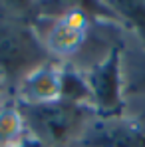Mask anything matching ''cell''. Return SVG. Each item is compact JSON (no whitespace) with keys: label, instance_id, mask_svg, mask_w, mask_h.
Instances as JSON below:
<instances>
[{"label":"cell","instance_id":"obj_1","mask_svg":"<svg viewBox=\"0 0 145 147\" xmlns=\"http://www.w3.org/2000/svg\"><path fill=\"white\" fill-rule=\"evenodd\" d=\"M30 14L50 58L80 72L125 46L123 30L103 2L30 4Z\"/></svg>","mask_w":145,"mask_h":147},{"label":"cell","instance_id":"obj_2","mask_svg":"<svg viewBox=\"0 0 145 147\" xmlns=\"http://www.w3.org/2000/svg\"><path fill=\"white\" fill-rule=\"evenodd\" d=\"M50 60L32 24L30 6L22 2L0 4V76L8 84L12 98L26 78Z\"/></svg>","mask_w":145,"mask_h":147},{"label":"cell","instance_id":"obj_3","mask_svg":"<svg viewBox=\"0 0 145 147\" xmlns=\"http://www.w3.org/2000/svg\"><path fill=\"white\" fill-rule=\"evenodd\" d=\"M18 107L28 135L42 147H76L86 127L97 115L90 105L62 99L50 103H18Z\"/></svg>","mask_w":145,"mask_h":147},{"label":"cell","instance_id":"obj_4","mask_svg":"<svg viewBox=\"0 0 145 147\" xmlns=\"http://www.w3.org/2000/svg\"><path fill=\"white\" fill-rule=\"evenodd\" d=\"M123 48L113 50L101 62L84 72V78L90 88L92 107L96 109L97 115H121L127 111V98L121 72Z\"/></svg>","mask_w":145,"mask_h":147},{"label":"cell","instance_id":"obj_5","mask_svg":"<svg viewBox=\"0 0 145 147\" xmlns=\"http://www.w3.org/2000/svg\"><path fill=\"white\" fill-rule=\"evenodd\" d=\"M76 147H145V117L131 111L96 115Z\"/></svg>","mask_w":145,"mask_h":147},{"label":"cell","instance_id":"obj_6","mask_svg":"<svg viewBox=\"0 0 145 147\" xmlns=\"http://www.w3.org/2000/svg\"><path fill=\"white\" fill-rule=\"evenodd\" d=\"M62 76L64 64L50 60L44 66L36 68L16 88L14 101L18 103H50L62 99Z\"/></svg>","mask_w":145,"mask_h":147},{"label":"cell","instance_id":"obj_7","mask_svg":"<svg viewBox=\"0 0 145 147\" xmlns=\"http://www.w3.org/2000/svg\"><path fill=\"white\" fill-rule=\"evenodd\" d=\"M103 4L121 30L133 36V46L145 52V0H109Z\"/></svg>","mask_w":145,"mask_h":147},{"label":"cell","instance_id":"obj_8","mask_svg":"<svg viewBox=\"0 0 145 147\" xmlns=\"http://www.w3.org/2000/svg\"><path fill=\"white\" fill-rule=\"evenodd\" d=\"M121 72L127 101L145 96V52L135 46H125L121 52Z\"/></svg>","mask_w":145,"mask_h":147},{"label":"cell","instance_id":"obj_9","mask_svg":"<svg viewBox=\"0 0 145 147\" xmlns=\"http://www.w3.org/2000/svg\"><path fill=\"white\" fill-rule=\"evenodd\" d=\"M28 137L30 135L18 103L14 99H8L0 105V147H14Z\"/></svg>","mask_w":145,"mask_h":147},{"label":"cell","instance_id":"obj_10","mask_svg":"<svg viewBox=\"0 0 145 147\" xmlns=\"http://www.w3.org/2000/svg\"><path fill=\"white\" fill-rule=\"evenodd\" d=\"M8 99H14V98H12V92H10L8 84L4 82V78L0 76V105H2V103H6Z\"/></svg>","mask_w":145,"mask_h":147},{"label":"cell","instance_id":"obj_11","mask_svg":"<svg viewBox=\"0 0 145 147\" xmlns=\"http://www.w3.org/2000/svg\"><path fill=\"white\" fill-rule=\"evenodd\" d=\"M14 147H42L36 139H32V137H28L26 141H22V143H18V145H14Z\"/></svg>","mask_w":145,"mask_h":147},{"label":"cell","instance_id":"obj_12","mask_svg":"<svg viewBox=\"0 0 145 147\" xmlns=\"http://www.w3.org/2000/svg\"><path fill=\"white\" fill-rule=\"evenodd\" d=\"M135 99H143V101H145V96H141V98H135ZM129 101H133V99H129ZM141 109H145V107H141ZM141 109H137V111H141ZM137 115H139V113H137ZM141 117H145V113L141 115Z\"/></svg>","mask_w":145,"mask_h":147}]
</instances>
